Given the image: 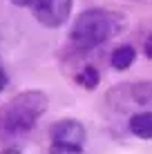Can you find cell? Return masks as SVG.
<instances>
[{"instance_id": "2", "label": "cell", "mask_w": 152, "mask_h": 154, "mask_svg": "<svg viewBox=\"0 0 152 154\" xmlns=\"http://www.w3.org/2000/svg\"><path fill=\"white\" fill-rule=\"evenodd\" d=\"M121 29H123L121 16L105 11V9H87V11L76 16L70 38L76 47L90 49V47H98L110 38H114Z\"/></svg>"}, {"instance_id": "5", "label": "cell", "mask_w": 152, "mask_h": 154, "mask_svg": "<svg viewBox=\"0 0 152 154\" xmlns=\"http://www.w3.org/2000/svg\"><path fill=\"white\" fill-rule=\"evenodd\" d=\"M51 143H60V145H83L85 141V127L74 119H63L56 121L49 127Z\"/></svg>"}, {"instance_id": "3", "label": "cell", "mask_w": 152, "mask_h": 154, "mask_svg": "<svg viewBox=\"0 0 152 154\" xmlns=\"http://www.w3.org/2000/svg\"><path fill=\"white\" fill-rule=\"evenodd\" d=\"M107 98L119 109L141 107V112H145L148 107H152V81H137L130 85H119L112 92H107Z\"/></svg>"}, {"instance_id": "10", "label": "cell", "mask_w": 152, "mask_h": 154, "mask_svg": "<svg viewBox=\"0 0 152 154\" xmlns=\"http://www.w3.org/2000/svg\"><path fill=\"white\" fill-rule=\"evenodd\" d=\"M11 2L18 5V7H36L40 0H11Z\"/></svg>"}, {"instance_id": "6", "label": "cell", "mask_w": 152, "mask_h": 154, "mask_svg": "<svg viewBox=\"0 0 152 154\" xmlns=\"http://www.w3.org/2000/svg\"><path fill=\"white\" fill-rule=\"evenodd\" d=\"M128 127L134 136L139 139H145V141H152V112L145 109V112H137L130 116L128 121Z\"/></svg>"}, {"instance_id": "12", "label": "cell", "mask_w": 152, "mask_h": 154, "mask_svg": "<svg viewBox=\"0 0 152 154\" xmlns=\"http://www.w3.org/2000/svg\"><path fill=\"white\" fill-rule=\"evenodd\" d=\"M143 51H145V56L152 58V36H148L145 38V47H143Z\"/></svg>"}, {"instance_id": "1", "label": "cell", "mask_w": 152, "mask_h": 154, "mask_svg": "<svg viewBox=\"0 0 152 154\" xmlns=\"http://www.w3.org/2000/svg\"><path fill=\"white\" fill-rule=\"evenodd\" d=\"M47 94L40 89H27L2 105L0 109V132L7 136L27 134L36 121L47 109Z\"/></svg>"}, {"instance_id": "8", "label": "cell", "mask_w": 152, "mask_h": 154, "mask_svg": "<svg viewBox=\"0 0 152 154\" xmlns=\"http://www.w3.org/2000/svg\"><path fill=\"white\" fill-rule=\"evenodd\" d=\"M76 83L85 89H96L98 83H101V74H98V69L94 65H85L76 74Z\"/></svg>"}, {"instance_id": "9", "label": "cell", "mask_w": 152, "mask_h": 154, "mask_svg": "<svg viewBox=\"0 0 152 154\" xmlns=\"http://www.w3.org/2000/svg\"><path fill=\"white\" fill-rule=\"evenodd\" d=\"M49 154H85L81 145H60V143H51Z\"/></svg>"}, {"instance_id": "11", "label": "cell", "mask_w": 152, "mask_h": 154, "mask_svg": "<svg viewBox=\"0 0 152 154\" xmlns=\"http://www.w3.org/2000/svg\"><path fill=\"white\" fill-rule=\"evenodd\" d=\"M7 83H9V78H7V72L2 69V63H0V92H2V89L7 87Z\"/></svg>"}, {"instance_id": "7", "label": "cell", "mask_w": 152, "mask_h": 154, "mask_svg": "<svg viewBox=\"0 0 152 154\" xmlns=\"http://www.w3.org/2000/svg\"><path fill=\"white\" fill-rule=\"evenodd\" d=\"M134 58H137V51H134V47H130V45H121V47H116V49L112 51V67L114 69H119V72H123V69H128L130 65L134 63Z\"/></svg>"}, {"instance_id": "13", "label": "cell", "mask_w": 152, "mask_h": 154, "mask_svg": "<svg viewBox=\"0 0 152 154\" xmlns=\"http://www.w3.org/2000/svg\"><path fill=\"white\" fill-rule=\"evenodd\" d=\"M0 154H20L18 150H5V152H0Z\"/></svg>"}, {"instance_id": "4", "label": "cell", "mask_w": 152, "mask_h": 154, "mask_svg": "<svg viewBox=\"0 0 152 154\" xmlns=\"http://www.w3.org/2000/svg\"><path fill=\"white\" fill-rule=\"evenodd\" d=\"M34 9V18L45 27H60L72 11V0H40Z\"/></svg>"}]
</instances>
